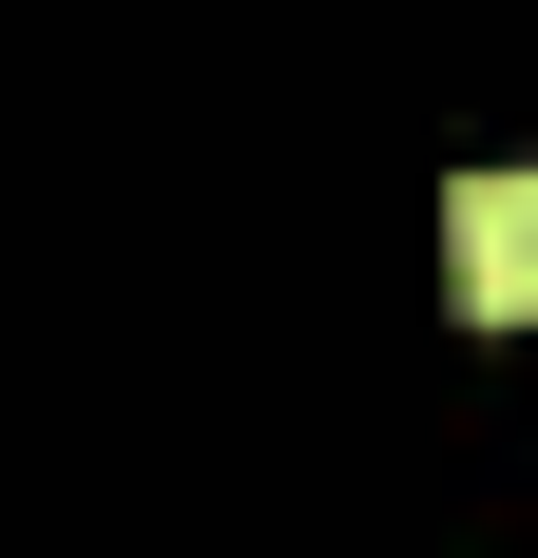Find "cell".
<instances>
[{
    "label": "cell",
    "mask_w": 538,
    "mask_h": 558,
    "mask_svg": "<svg viewBox=\"0 0 538 558\" xmlns=\"http://www.w3.org/2000/svg\"><path fill=\"white\" fill-rule=\"evenodd\" d=\"M442 289L481 328H538V173H462L442 193Z\"/></svg>",
    "instance_id": "obj_1"
}]
</instances>
